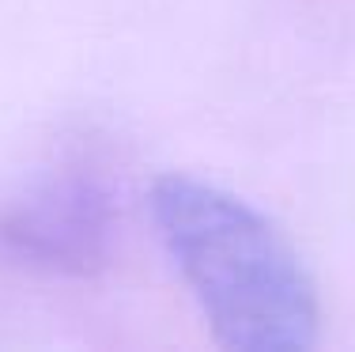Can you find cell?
Masks as SVG:
<instances>
[{
	"label": "cell",
	"mask_w": 355,
	"mask_h": 352,
	"mask_svg": "<svg viewBox=\"0 0 355 352\" xmlns=\"http://www.w3.org/2000/svg\"><path fill=\"white\" fill-rule=\"evenodd\" d=\"M117 208L106 182L61 171L0 205V265L38 276H95L114 258Z\"/></svg>",
	"instance_id": "obj_2"
},
{
	"label": "cell",
	"mask_w": 355,
	"mask_h": 352,
	"mask_svg": "<svg viewBox=\"0 0 355 352\" xmlns=\"http://www.w3.org/2000/svg\"><path fill=\"white\" fill-rule=\"evenodd\" d=\"M148 205L219 349L306 352L318 345V288L265 212L193 174H163Z\"/></svg>",
	"instance_id": "obj_1"
}]
</instances>
